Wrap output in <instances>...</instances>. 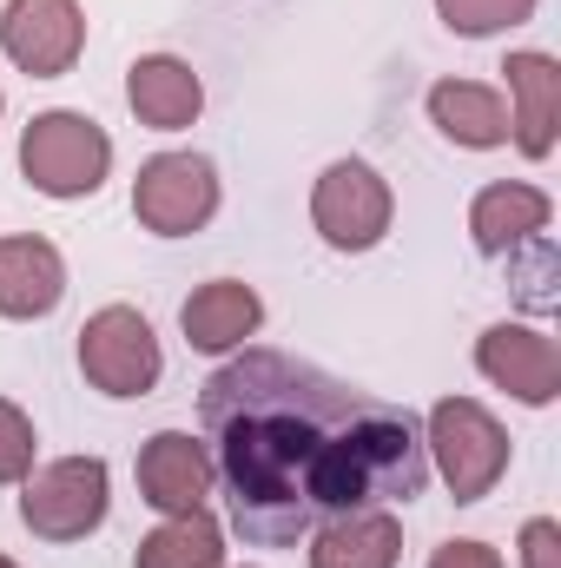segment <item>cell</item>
<instances>
[{
	"label": "cell",
	"mask_w": 561,
	"mask_h": 568,
	"mask_svg": "<svg viewBox=\"0 0 561 568\" xmlns=\"http://www.w3.org/2000/svg\"><path fill=\"white\" fill-rule=\"evenodd\" d=\"M198 424L225 523L258 549H290L350 509H410L429 489L417 417L290 351H232L198 390Z\"/></svg>",
	"instance_id": "1"
},
{
	"label": "cell",
	"mask_w": 561,
	"mask_h": 568,
	"mask_svg": "<svg viewBox=\"0 0 561 568\" xmlns=\"http://www.w3.org/2000/svg\"><path fill=\"white\" fill-rule=\"evenodd\" d=\"M422 456H429V469L442 476V489L462 503V509H476V503H489L496 496V483L509 476V429L502 417L489 410V404H476V397H442V404H429V417H422Z\"/></svg>",
	"instance_id": "2"
},
{
	"label": "cell",
	"mask_w": 561,
	"mask_h": 568,
	"mask_svg": "<svg viewBox=\"0 0 561 568\" xmlns=\"http://www.w3.org/2000/svg\"><path fill=\"white\" fill-rule=\"evenodd\" d=\"M20 179L40 199H93L113 179V133L73 106H47L20 126Z\"/></svg>",
	"instance_id": "3"
},
{
	"label": "cell",
	"mask_w": 561,
	"mask_h": 568,
	"mask_svg": "<svg viewBox=\"0 0 561 568\" xmlns=\"http://www.w3.org/2000/svg\"><path fill=\"white\" fill-rule=\"evenodd\" d=\"M113 516V469L106 456H53L20 483V523L40 542H86Z\"/></svg>",
	"instance_id": "4"
},
{
	"label": "cell",
	"mask_w": 561,
	"mask_h": 568,
	"mask_svg": "<svg viewBox=\"0 0 561 568\" xmlns=\"http://www.w3.org/2000/svg\"><path fill=\"white\" fill-rule=\"evenodd\" d=\"M397 225V192L390 179L370 165V159H330L310 185V232L344 252V258H364L390 239Z\"/></svg>",
	"instance_id": "5"
},
{
	"label": "cell",
	"mask_w": 561,
	"mask_h": 568,
	"mask_svg": "<svg viewBox=\"0 0 561 568\" xmlns=\"http://www.w3.org/2000/svg\"><path fill=\"white\" fill-rule=\"evenodd\" d=\"M80 377L113 397V404H133L152 397L159 377H165V351H159V331L152 317L133 304H100L86 324H80Z\"/></svg>",
	"instance_id": "6"
},
{
	"label": "cell",
	"mask_w": 561,
	"mask_h": 568,
	"mask_svg": "<svg viewBox=\"0 0 561 568\" xmlns=\"http://www.w3.org/2000/svg\"><path fill=\"white\" fill-rule=\"evenodd\" d=\"M225 179L205 152H152L133 179V219L152 239H192L218 219Z\"/></svg>",
	"instance_id": "7"
},
{
	"label": "cell",
	"mask_w": 561,
	"mask_h": 568,
	"mask_svg": "<svg viewBox=\"0 0 561 568\" xmlns=\"http://www.w3.org/2000/svg\"><path fill=\"white\" fill-rule=\"evenodd\" d=\"M0 53L27 80H67L86 53V7L80 0H7L0 7Z\"/></svg>",
	"instance_id": "8"
},
{
	"label": "cell",
	"mask_w": 561,
	"mask_h": 568,
	"mask_svg": "<svg viewBox=\"0 0 561 568\" xmlns=\"http://www.w3.org/2000/svg\"><path fill=\"white\" fill-rule=\"evenodd\" d=\"M133 476H140V503L159 516H192V509H212V496H218L212 449L192 429H152L140 443Z\"/></svg>",
	"instance_id": "9"
},
{
	"label": "cell",
	"mask_w": 561,
	"mask_h": 568,
	"mask_svg": "<svg viewBox=\"0 0 561 568\" xmlns=\"http://www.w3.org/2000/svg\"><path fill=\"white\" fill-rule=\"evenodd\" d=\"M476 371L529 410H549L561 397V351L542 324H489L476 337Z\"/></svg>",
	"instance_id": "10"
},
{
	"label": "cell",
	"mask_w": 561,
	"mask_h": 568,
	"mask_svg": "<svg viewBox=\"0 0 561 568\" xmlns=\"http://www.w3.org/2000/svg\"><path fill=\"white\" fill-rule=\"evenodd\" d=\"M549 225H555V199L529 179H496L469 199V245L482 258H516L536 239H549Z\"/></svg>",
	"instance_id": "11"
},
{
	"label": "cell",
	"mask_w": 561,
	"mask_h": 568,
	"mask_svg": "<svg viewBox=\"0 0 561 568\" xmlns=\"http://www.w3.org/2000/svg\"><path fill=\"white\" fill-rule=\"evenodd\" d=\"M502 80H509V145L542 165L561 133V60L542 47H516L502 60Z\"/></svg>",
	"instance_id": "12"
},
{
	"label": "cell",
	"mask_w": 561,
	"mask_h": 568,
	"mask_svg": "<svg viewBox=\"0 0 561 568\" xmlns=\"http://www.w3.org/2000/svg\"><path fill=\"white\" fill-rule=\"evenodd\" d=\"M67 297V258L40 232H7L0 239V317L7 324H40Z\"/></svg>",
	"instance_id": "13"
},
{
	"label": "cell",
	"mask_w": 561,
	"mask_h": 568,
	"mask_svg": "<svg viewBox=\"0 0 561 568\" xmlns=\"http://www.w3.org/2000/svg\"><path fill=\"white\" fill-rule=\"evenodd\" d=\"M265 324V297L245 278H205L185 304H178V331L198 357H232L258 337Z\"/></svg>",
	"instance_id": "14"
},
{
	"label": "cell",
	"mask_w": 561,
	"mask_h": 568,
	"mask_svg": "<svg viewBox=\"0 0 561 568\" xmlns=\"http://www.w3.org/2000/svg\"><path fill=\"white\" fill-rule=\"evenodd\" d=\"M126 106H133V120L152 126V133H185L205 113V80L178 53H140L126 67Z\"/></svg>",
	"instance_id": "15"
},
{
	"label": "cell",
	"mask_w": 561,
	"mask_h": 568,
	"mask_svg": "<svg viewBox=\"0 0 561 568\" xmlns=\"http://www.w3.org/2000/svg\"><path fill=\"white\" fill-rule=\"evenodd\" d=\"M422 106H429V126L442 133L449 145H462V152H496V145H509V100L496 93V87H482V80H436L429 93H422Z\"/></svg>",
	"instance_id": "16"
},
{
	"label": "cell",
	"mask_w": 561,
	"mask_h": 568,
	"mask_svg": "<svg viewBox=\"0 0 561 568\" xmlns=\"http://www.w3.org/2000/svg\"><path fill=\"white\" fill-rule=\"evenodd\" d=\"M304 542H310V568H397L404 562V523H397V509L330 516Z\"/></svg>",
	"instance_id": "17"
},
{
	"label": "cell",
	"mask_w": 561,
	"mask_h": 568,
	"mask_svg": "<svg viewBox=\"0 0 561 568\" xmlns=\"http://www.w3.org/2000/svg\"><path fill=\"white\" fill-rule=\"evenodd\" d=\"M133 568H225V529L212 509L192 516H159V529L140 536Z\"/></svg>",
	"instance_id": "18"
},
{
	"label": "cell",
	"mask_w": 561,
	"mask_h": 568,
	"mask_svg": "<svg viewBox=\"0 0 561 568\" xmlns=\"http://www.w3.org/2000/svg\"><path fill=\"white\" fill-rule=\"evenodd\" d=\"M542 0H436V20L456 40H496L509 27H529Z\"/></svg>",
	"instance_id": "19"
},
{
	"label": "cell",
	"mask_w": 561,
	"mask_h": 568,
	"mask_svg": "<svg viewBox=\"0 0 561 568\" xmlns=\"http://www.w3.org/2000/svg\"><path fill=\"white\" fill-rule=\"evenodd\" d=\"M33 456H40L33 417H27L13 397H0V483H27V476H33Z\"/></svg>",
	"instance_id": "20"
},
{
	"label": "cell",
	"mask_w": 561,
	"mask_h": 568,
	"mask_svg": "<svg viewBox=\"0 0 561 568\" xmlns=\"http://www.w3.org/2000/svg\"><path fill=\"white\" fill-rule=\"evenodd\" d=\"M516 556H522V568H561V523L555 516H529L522 536H516Z\"/></svg>",
	"instance_id": "21"
},
{
	"label": "cell",
	"mask_w": 561,
	"mask_h": 568,
	"mask_svg": "<svg viewBox=\"0 0 561 568\" xmlns=\"http://www.w3.org/2000/svg\"><path fill=\"white\" fill-rule=\"evenodd\" d=\"M429 568H502V549H489L476 536H449L429 549Z\"/></svg>",
	"instance_id": "22"
},
{
	"label": "cell",
	"mask_w": 561,
	"mask_h": 568,
	"mask_svg": "<svg viewBox=\"0 0 561 568\" xmlns=\"http://www.w3.org/2000/svg\"><path fill=\"white\" fill-rule=\"evenodd\" d=\"M0 568H20V562H13V556H0Z\"/></svg>",
	"instance_id": "23"
},
{
	"label": "cell",
	"mask_w": 561,
	"mask_h": 568,
	"mask_svg": "<svg viewBox=\"0 0 561 568\" xmlns=\"http://www.w3.org/2000/svg\"><path fill=\"white\" fill-rule=\"evenodd\" d=\"M0 113H7V93H0Z\"/></svg>",
	"instance_id": "24"
}]
</instances>
